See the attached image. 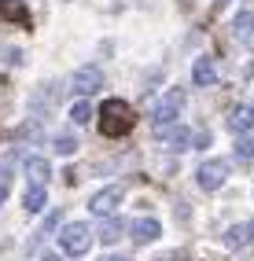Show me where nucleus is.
Masks as SVG:
<instances>
[{
  "instance_id": "f257e3e1",
  "label": "nucleus",
  "mask_w": 254,
  "mask_h": 261,
  "mask_svg": "<svg viewBox=\"0 0 254 261\" xmlns=\"http://www.w3.org/2000/svg\"><path fill=\"white\" fill-rule=\"evenodd\" d=\"M133 125H137V114L125 99H107L99 107V133L104 136H125Z\"/></svg>"
},
{
  "instance_id": "f03ea898",
  "label": "nucleus",
  "mask_w": 254,
  "mask_h": 261,
  "mask_svg": "<svg viewBox=\"0 0 254 261\" xmlns=\"http://www.w3.org/2000/svg\"><path fill=\"white\" fill-rule=\"evenodd\" d=\"M181 107H184V92H181V89H169V92L155 103V111H151V129H155V136H166L169 129L177 125Z\"/></svg>"
},
{
  "instance_id": "7ed1b4c3",
  "label": "nucleus",
  "mask_w": 254,
  "mask_h": 261,
  "mask_svg": "<svg viewBox=\"0 0 254 261\" xmlns=\"http://www.w3.org/2000/svg\"><path fill=\"white\" fill-rule=\"evenodd\" d=\"M89 243H92V232H89V224H66V228L59 232V250L63 254H70V257H81V254H89Z\"/></svg>"
},
{
  "instance_id": "20e7f679",
  "label": "nucleus",
  "mask_w": 254,
  "mask_h": 261,
  "mask_svg": "<svg viewBox=\"0 0 254 261\" xmlns=\"http://www.w3.org/2000/svg\"><path fill=\"white\" fill-rule=\"evenodd\" d=\"M195 180H199L202 191H217V188L228 180V162H221V159H207V162L199 166Z\"/></svg>"
},
{
  "instance_id": "39448f33",
  "label": "nucleus",
  "mask_w": 254,
  "mask_h": 261,
  "mask_svg": "<svg viewBox=\"0 0 254 261\" xmlns=\"http://www.w3.org/2000/svg\"><path fill=\"white\" fill-rule=\"evenodd\" d=\"M70 89L78 96L99 92V89H104V70H99V66H81V70H74V77H70Z\"/></svg>"
},
{
  "instance_id": "423d86ee",
  "label": "nucleus",
  "mask_w": 254,
  "mask_h": 261,
  "mask_svg": "<svg viewBox=\"0 0 254 261\" xmlns=\"http://www.w3.org/2000/svg\"><path fill=\"white\" fill-rule=\"evenodd\" d=\"M122 206V188H104V191H96V195L89 199V214L96 217H114V210Z\"/></svg>"
},
{
  "instance_id": "0eeeda50",
  "label": "nucleus",
  "mask_w": 254,
  "mask_h": 261,
  "mask_svg": "<svg viewBox=\"0 0 254 261\" xmlns=\"http://www.w3.org/2000/svg\"><path fill=\"white\" fill-rule=\"evenodd\" d=\"M159 236H162V224L155 217H137L129 224V239L137 243V247H147V243H155Z\"/></svg>"
},
{
  "instance_id": "6e6552de",
  "label": "nucleus",
  "mask_w": 254,
  "mask_h": 261,
  "mask_svg": "<svg viewBox=\"0 0 254 261\" xmlns=\"http://www.w3.org/2000/svg\"><path fill=\"white\" fill-rule=\"evenodd\" d=\"M225 247H228V250H247V247H254V221L232 224V228L225 232Z\"/></svg>"
},
{
  "instance_id": "1a4fd4ad",
  "label": "nucleus",
  "mask_w": 254,
  "mask_h": 261,
  "mask_svg": "<svg viewBox=\"0 0 254 261\" xmlns=\"http://www.w3.org/2000/svg\"><path fill=\"white\" fill-rule=\"evenodd\" d=\"M192 81L199 85V89H214L217 85V63L210 56H199L195 66H192Z\"/></svg>"
},
{
  "instance_id": "9d476101",
  "label": "nucleus",
  "mask_w": 254,
  "mask_h": 261,
  "mask_svg": "<svg viewBox=\"0 0 254 261\" xmlns=\"http://www.w3.org/2000/svg\"><path fill=\"white\" fill-rule=\"evenodd\" d=\"M232 37H236V44L254 48V11H240L232 19Z\"/></svg>"
},
{
  "instance_id": "9b49d317",
  "label": "nucleus",
  "mask_w": 254,
  "mask_h": 261,
  "mask_svg": "<svg viewBox=\"0 0 254 261\" xmlns=\"http://www.w3.org/2000/svg\"><path fill=\"white\" fill-rule=\"evenodd\" d=\"M228 129L232 133H250L254 129V107H247V103H240V107H232L228 111Z\"/></svg>"
},
{
  "instance_id": "f8f14e48",
  "label": "nucleus",
  "mask_w": 254,
  "mask_h": 261,
  "mask_svg": "<svg viewBox=\"0 0 254 261\" xmlns=\"http://www.w3.org/2000/svg\"><path fill=\"white\" fill-rule=\"evenodd\" d=\"M22 169H26V177L33 184H48L52 180V166H48V159H41V154H30V159L22 162Z\"/></svg>"
},
{
  "instance_id": "ddd939ff",
  "label": "nucleus",
  "mask_w": 254,
  "mask_h": 261,
  "mask_svg": "<svg viewBox=\"0 0 254 261\" xmlns=\"http://www.w3.org/2000/svg\"><path fill=\"white\" fill-rule=\"evenodd\" d=\"M0 19L19 22V26H30V11H26L22 0H0Z\"/></svg>"
},
{
  "instance_id": "4468645a",
  "label": "nucleus",
  "mask_w": 254,
  "mask_h": 261,
  "mask_svg": "<svg viewBox=\"0 0 254 261\" xmlns=\"http://www.w3.org/2000/svg\"><path fill=\"white\" fill-rule=\"evenodd\" d=\"M192 144H195V136H192V129H184V125H173L166 133V147L169 151H192Z\"/></svg>"
},
{
  "instance_id": "2eb2a0df",
  "label": "nucleus",
  "mask_w": 254,
  "mask_h": 261,
  "mask_svg": "<svg viewBox=\"0 0 254 261\" xmlns=\"http://www.w3.org/2000/svg\"><path fill=\"white\" fill-rule=\"evenodd\" d=\"M22 206H26V214H41L44 206H48V191H44V184H30L26 195H22Z\"/></svg>"
},
{
  "instance_id": "dca6fc26",
  "label": "nucleus",
  "mask_w": 254,
  "mask_h": 261,
  "mask_svg": "<svg viewBox=\"0 0 254 261\" xmlns=\"http://www.w3.org/2000/svg\"><path fill=\"white\" fill-rule=\"evenodd\" d=\"M89 118H99V114L92 111L89 99H78L74 107H70V121H74V125H89Z\"/></svg>"
},
{
  "instance_id": "f3484780",
  "label": "nucleus",
  "mask_w": 254,
  "mask_h": 261,
  "mask_svg": "<svg viewBox=\"0 0 254 261\" xmlns=\"http://www.w3.org/2000/svg\"><path fill=\"white\" fill-rule=\"evenodd\" d=\"M74 151H78V140H74L70 133H59V136H56V154H63V159H70Z\"/></svg>"
},
{
  "instance_id": "a211bd4d",
  "label": "nucleus",
  "mask_w": 254,
  "mask_h": 261,
  "mask_svg": "<svg viewBox=\"0 0 254 261\" xmlns=\"http://www.w3.org/2000/svg\"><path fill=\"white\" fill-rule=\"evenodd\" d=\"M236 159H240V162H254V140H250V136L236 140Z\"/></svg>"
},
{
  "instance_id": "6ab92c4d",
  "label": "nucleus",
  "mask_w": 254,
  "mask_h": 261,
  "mask_svg": "<svg viewBox=\"0 0 254 261\" xmlns=\"http://www.w3.org/2000/svg\"><path fill=\"white\" fill-rule=\"evenodd\" d=\"M15 162H19V151H8L4 159H0V180H11V169H15Z\"/></svg>"
},
{
  "instance_id": "aec40b11",
  "label": "nucleus",
  "mask_w": 254,
  "mask_h": 261,
  "mask_svg": "<svg viewBox=\"0 0 254 261\" xmlns=\"http://www.w3.org/2000/svg\"><path fill=\"white\" fill-rule=\"evenodd\" d=\"M118 236H122V221H111V217H107V224H104V232H99V239H104V243H118Z\"/></svg>"
},
{
  "instance_id": "412c9836",
  "label": "nucleus",
  "mask_w": 254,
  "mask_h": 261,
  "mask_svg": "<svg viewBox=\"0 0 254 261\" xmlns=\"http://www.w3.org/2000/svg\"><path fill=\"white\" fill-rule=\"evenodd\" d=\"M8 191H11V180H0V206L8 202Z\"/></svg>"
},
{
  "instance_id": "4be33fe9",
  "label": "nucleus",
  "mask_w": 254,
  "mask_h": 261,
  "mask_svg": "<svg viewBox=\"0 0 254 261\" xmlns=\"http://www.w3.org/2000/svg\"><path fill=\"white\" fill-rule=\"evenodd\" d=\"M99 261H125V257H122V254H104Z\"/></svg>"
}]
</instances>
